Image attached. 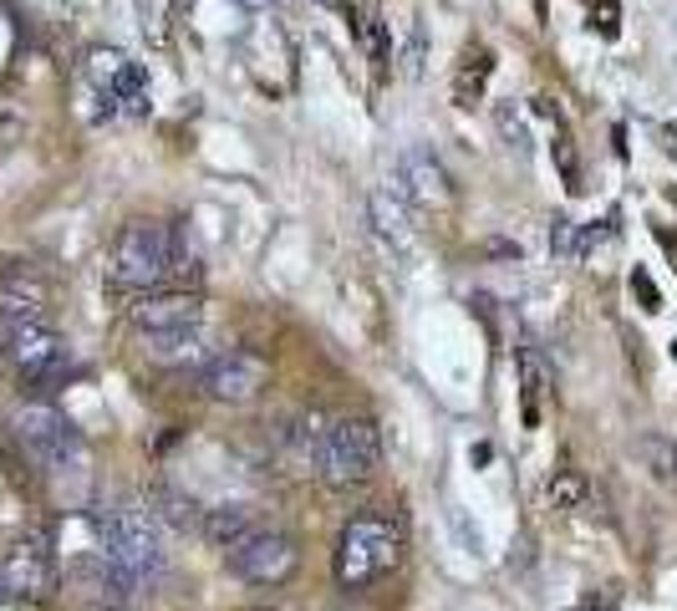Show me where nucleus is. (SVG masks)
Returning <instances> with one entry per match:
<instances>
[{
	"instance_id": "obj_18",
	"label": "nucleus",
	"mask_w": 677,
	"mask_h": 611,
	"mask_svg": "<svg viewBox=\"0 0 677 611\" xmlns=\"http://www.w3.org/2000/svg\"><path fill=\"white\" fill-rule=\"evenodd\" d=\"M489 77H494V51L489 46H474L469 57H464V67H459V77H454V102L459 107H474L484 97Z\"/></svg>"
},
{
	"instance_id": "obj_4",
	"label": "nucleus",
	"mask_w": 677,
	"mask_h": 611,
	"mask_svg": "<svg viewBox=\"0 0 677 611\" xmlns=\"http://www.w3.org/2000/svg\"><path fill=\"white\" fill-rule=\"evenodd\" d=\"M168 265H174V230L158 219H133L112 240L107 281L123 291H158L168 281Z\"/></svg>"
},
{
	"instance_id": "obj_15",
	"label": "nucleus",
	"mask_w": 677,
	"mask_h": 611,
	"mask_svg": "<svg viewBox=\"0 0 677 611\" xmlns=\"http://www.w3.org/2000/svg\"><path fill=\"white\" fill-rule=\"evenodd\" d=\"M148 510L158 515V525L179 530V535H189V530H199V525H204L199 499H189V494H184V489H174V484H153V489H148Z\"/></svg>"
},
{
	"instance_id": "obj_17",
	"label": "nucleus",
	"mask_w": 677,
	"mask_h": 611,
	"mask_svg": "<svg viewBox=\"0 0 677 611\" xmlns=\"http://www.w3.org/2000/svg\"><path fill=\"white\" fill-rule=\"evenodd\" d=\"M550 387V362L535 342L520 347V398H525V428H540V393Z\"/></svg>"
},
{
	"instance_id": "obj_27",
	"label": "nucleus",
	"mask_w": 677,
	"mask_h": 611,
	"mask_svg": "<svg viewBox=\"0 0 677 611\" xmlns=\"http://www.w3.org/2000/svg\"><path fill=\"white\" fill-rule=\"evenodd\" d=\"M657 240H662V250H667V255H672V265H677V240H672V235H667V230H662V235H657Z\"/></svg>"
},
{
	"instance_id": "obj_9",
	"label": "nucleus",
	"mask_w": 677,
	"mask_h": 611,
	"mask_svg": "<svg viewBox=\"0 0 677 611\" xmlns=\"http://www.w3.org/2000/svg\"><path fill=\"white\" fill-rule=\"evenodd\" d=\"M6 357H11V367H16L21 377L51 382V377H62V367H67V342L56 337L46 321H36V326L6 331Z\"/></svg>"
},
{
	"instance_id": "obj_14",
	"label": "nucleus",
	"mask_w": 677,
	"mask_h": 611,
	"mask_svg": "<svg viewBox=\"0 0 677 611\" xmlns=\"http://www.w3.org/2000/svg\"><path fill=\"white\" fill-rule=\"evenodd\" d=\"M372 230H377L392 250H408V245H413V199H408L398 184L372 189Z\"/></svg>"
},
{
	"instance_id": "obj_19",
	"label": "nucleus",
	"mask_w": 677,
	"mask_h": 611,
	"mask_svg": "<svg viewBox=\"0 0 677 611\" xmlns=\"http://www.w3.org/2000/svg\"><path fill=\"white\" fill-rule=\"evenodd\" d=\"M545 499H550V510H581L586 499H591V484L581 469H560L550 484H545Z\"/></svg>"
},
{
	"instance_id": "obj_23",
	"label": "nucleus",
	"mask_w": 677,
	"mask_h": 611,
	"mask_svg": "<svg viewBox=\"0 0 677 611\" xmlns=\"http://www.w3.org/2000/svg\"><path fill=\"white\" fill-rule=\"evenodd\" d=\"M494 123H499V133H504V138H510V148H520V153L530 148V133H525V118L515 113V107H510V102H504V107H499V113H494Z\"/></svg>"
},
{
	"instance_id": "obj_25",
	"label": "nucleus",
	"mask_w": 677,
	"mask_h": 611,
	"mask_svg": "<svg viewBox=\"0 0 677 611\" xmlns=\"http://www.w3.org/2000/svg\"><path fill=\"white\" fill-rule=\"evenodd\" d=\"M576 230H581L576 219L560 214L555 225H550V250H555V255H566V260H576Z\"/></svg>"
},
{
	"instance_id": "obj_3",
	"label": "nucleus",
	"mask_w": 677,
	"mask_h": 611,
	"mask_svg": "<svg viewBox=\"0 0 677 611\" xmlns=\"http://www.w3.org/2000/svg\"><path fill=\"white\" fill-rule=\"evenodd\" d=\"M11 433L31 454V464H41L46 474H82L87 469V438L82 428L51 403H21L11 413Z\"/></svg>"
},
{
	"instance_id": "obj_26",
	"label": "nucleus",
	"mask_w": 677,
	"mask_h": 611,
	"mask_svg": "<svg viewBox=\"0 0 677 611\" xmlns=\"http://www.w3.org/2000/svg\"><path fill=\"white\" fill-rule=\"evenodd\" d=\"M591 31H601L606 41L622 31V11H616V0H601V6H591Z\"/></svg>"
},
{
	"instance_id": "obj_29",
	"label": "nucleus",
	"mask_w": 677,
	"mask_h": 611,
	"mask_svg": "<svg viewBox=\"0 0 677 611\" xmlns=\"http://www.w3.org/2000/svg\"><path fill=\"white\" fill-rule=\"evenodd\" d=\"M250 6H275V0H250Z\"/></svg>"
},
{
	"instance_id": "obj_1",
	"label": "nucleus",
	"mask_w": 677,
	"mask_h": 611,
	"mask_svg": "<svg viewBox=\"0 0 677 611\" xmlns=\"http://www.w3.org/2000/svg\"><path fill=\"white\" fill-rule=\"evenodd\" d=\"M102 561L118 571L138 596L153 591L163 576H168V550H163V525L158 515L148 510V499H123V505H112L102 520Z\"/></svg>"
},
{
	"instance_id": "obj_32",
	"label": "nucleus",
	"mask_w": 677,
	"mask_h": 611,
	"mask_svg": "<svg viewBox=\"0 0 677 611\" xmlns=\"http://www.w3.org/2000/svg\"><path fill=\"white\" fill-rule=\"evenodd\" d=\"M672 362H677V342H672Z\"/></svg>"
},
{
	"instance_id": "obj_21",
	"label": "nucleus",
	"mask_w": 677,
	"mask_h": 611,
	"mask_svg": "<svg viewBox=\"0 0 677 611\" xmlns=\"http://www.w3.org/2000/svg\"><path fill=\"white\" fill-rule=\"evenodd\" d=\"M423 62H428V36H423V26L413 21L408 36H403V51H398V72H403L408 82H418V77H423Z\"/></svg>"
},
{
	"instance_id": "obj_2",
	"label": "nucleus",
	"mask_w": 677,
	"mask_h": 611,
	"mask_svg": "<svg viewBox=\"0 0 677 611\" xmlns=\"http://www.w3.org/2000/svg\"><path fill=\"white\" fill-rule=\"evenodd\" d=\"M403 561V520L392 510H357L342 535H336V555H331V571L347 591H367L377 586L392 566Z\"/></svg>"
},
{
	"instance_id": "obj_12",
	"label": "nucleus",
	"mask_w": 677,
	"mask_h": 611,
	"mask_svg": "<svg viewBox=\"0 0 677 611\" xmlns=\"http://www.w3.org/2000/svg\"><path fill=\"white\" fill-rule=\"evenodd\" d=\"M36 321H46V286L36 270H26L16 260L0 275V326L16 331V326H36Z\"/></svg>"
},
{
	"instance_id": "obj_24",
	"label": "nucleus",
	"mask_w": 677,
	"mask_h": 611,
	"mask_svg": "<svg viewBox=\"0 0 677 611\" xmlns=\"http://www.w3.org/2000/svg\"><path fill=\"white\" fill-rule=\"evenodd\" d=\"M632 296L642 301V311H647V316H657V311H662V291H657V281H652V275H647L642 265L632 270Z\"/></svg>"
},
{
	"instance_id": "obj_30",
	"label": "nucleus",
	"mask_w": 677,
	"mask_h": 611,
	"mask_svg": "<svg viewBox=\"0 0 677 611\" xmlns=\"http://www.w3.org/2000/svg\"><path fill=\"white\" fill-rule=\"evenodd\" d=\"M245 611H275V606H245Z\"/></svg>"
},
{
	"instance_id": "obj_10",
	"label": "nucleus",
	"mask_w": 677,
	"mask_h": 611,
	"mask_svg": "<svg viewBox=\"0 0 677 611\" xmlns=\"http://www.w3.org/2000/svg\"><path fill=\"white\" fill-rule=\"evenodd\" d=\"M398 189L418 209L454 204V184H448V169L433 158V148H403V158H398Z\"/></svg>"
},
{
	"instance_id": "obj_5",
	"label": "nucleus",
	"mask_w": 677,
	"mask_h": 611,
	"mask_svg": "<svg viewBox=\"0 0 677 611\" xmlns=\"http://www.w3.org/2000/svg\"><path fill=\"white\" fill-rule=\"evenodd\" d=\"M382 464V433L372 418H336L326 428V443H321V459H316V474L331 484V489H357L377 474Z\"/></svg>"
},
{
	"instance_id": "obj_22",
	"label": "nucleus",
	"mask_w": 677,
	"mask_h": 611,
	"mask_svg": "<svg viewBox=\"0 0 677 611\" xmlns=\"http://www.w3.org/2000/svg\"><path fill=\"white\" fill-rule=\"evenodd\" d=\"M555 163H560V179H566V189H571V194H581L586 184H581V158H576L571 138H555Z\"/></svg>"
},
{
	"instance_id": "obj_13",
	"label": "nucleus",
	"mask_w": 677,
	"mask_h": 611,
	"mask_svg": "<svg viewBox=\"0 0 677 611\" xmlns=\"http://www.w3.org/2000/svg\"><path fill=\"white\" fill-rule=\"evenodd\" d=\"M143 357L158 362V367H199V362H209V337H204L199 326L148 331V337H143Z\"/></svg>"
},
{
	"instance_id": "obj_8",
	"label": "nucleus",
	"mask_w": 677,
	"mask_h": 611,
	"mask_svg": "<svg viewBox=\"0 0 677 611\" xmlns=\"http://www.w3.org/2000/svg\"><path fill=\"white\" fill-rule=\"evenodd\" d=\"M204 393L214 403H255L260 398V387L270 382V362L255 357V352H219L209 367H204Z\"/></svg>"
},
{
	"instance_id": "obj_28",
	"label": "nucleus",
	"mask_w": 677,
	"mask_h": 611,
	"mask_svg": "<svg viewBox=\"0 0 677 611\" xmlns=\"http://www.w3.org/2000/svg\"><path fill=\"white\" fill-rule=\"evenodd\" d=\"M530 6H535V16H540V21L550 16V6H545V0H530Z\"/></svg>"
},
{
	"instance_id": "obj_6",
	"label": "nucleus",
	"mask_w": 677,
	"mask_h": 611,
	"mask_svg": "<svg viewBox=\"0 0 677 611\" xmlns=\"http://www.w3.org/2000/svg\"><path fill=\"white\" fill-rule=\"evenodd\" d=\"M224 555H230V571L240 581H255V586H280V581H291L296 566H301V545L286 530H260V525L240 545H230Z\"/></svg>"
},
{
	"instance_id": "obj_11",
	"label": "nucleus",
	"mask_w": 677,
	"mask_h": 611,
	"mask_svg": "<svg viewBox=\"0 0 677 611\" xmlns=\"http://www.w3.org/2000/svg\"><path fill=\"white\" fill-rule=\"evenodd\" d=\"M199 321H204L199 291H143L138 306H133L138 337H148V331H184V326H199Z\"/></svg>"
},
{
	"instance_id": "obj_16",
	"label": "nucleus",
	"mask_w": 677,
	"mask_h": 611,
	"mask_svg": "<svg viewBox=\"0 0 677 611\" xmlns=\"http://www.w3.org/2000/svg\"><path fill=\"white\" fill-rule=\"evenodd\" d=\"M250 530H255V510H250V505H214V510H204V525H199V535H204L214 550L240 545Z\"/></svg>"
},
{
	"instance_id": "obj_20",
	"label": "nucleus",
	"mask_w": 677,
	"mask_h": 611,
	"mask_svg": "<svg viewBox=\"0 0 677 611\" xmlns=\"http://www.w3.org/2000/svg\"><path fill=\"white\" fill-rule=\"evenodd\" d=\"M642 459L652 464V474L662 479V484H677V443L672 438H642Z\"/></svg>"
},
{
	"instance_id": "obj_31",
	"label": "nucleus",
	"mask_w": 677,
	"mask_h": 611,
	"mask_svg": "<svg viewBox=\"0 0 677 611\" xmlns=\"http://www.w3.org/2000/svg\"><path fill=\"white\" fill-rule=\"evenodd\" d=\"M326 6H347V0H326Z\"/></svg>"
},
{
	"instance_id": "obj_7",
	"label": "nucleus",
	"mask_w": 677,
	"mask_h": 611,
	"mask_svg": "<svg viewBox=\"0 0 677 611\" xmlns=\"http://www.w3.org/2000/svg\"><path fill=\"white\" fill-rule=\"evenodd\" d=\"M56 586V566L41 535L11 545L0 555V601H46Z\"/></svg>"
}]
</instances>
